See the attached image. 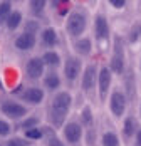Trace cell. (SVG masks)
Masks as SVG:
<instances>
[{
  "instance_id": "6da1fadb",
  "label": "cell",
  "mask_w": 141,
  "mask_h": 146,
  "mask_svg": "<svg viewBox=\"0 0 141 146\" xmlns=\"http://www.w3.org/2000/svg\"><path fill=\"white\" fill-rule=\"evenodd\" d=\"M70 102H72V98H70L69 92H59V94H56L54 101L51 104V109H49V117H51V121L56 126L62 124L66 114L69 113Z\"/></svg>"
},
{
  "instance_id": "7a4b0ae2",
  "label": "cell",
  "mask_w": 141,
  "mask_h": 146,
  "mask_svg": "<svg viewBox=\"0 0 141 146\" xmlns=\"http://www.w3.org/2000/svg\"><path fill=\"white\" fill-rule=\"evenodd\" d=\"M86 25H87V20H86L84 15L79 14V12L72 14L67 19V32H69V35H72V37L82 35V32L86 30Z\"/></svg>"
},
{
  "instance_id": "3957f363",
  "label": "cell",
  "mask_w": 141,
  "mask_h": 146,
  "mask_svg": "<svg viewBox=\"0 0 141 146\" xmlns=\"http://www.w3.org/2000/svg\"><path fill=\"white\" fill-rule=\"evenodd\" d=\"M109 108H111V113L116 117H121L126 111V96L121 92V91H114L111 94V101H109Z\"/></svg>"
},
{
  "instance_id": "277c9868",
  "label": "cell",
  "mask_w": 141,
  "mask_h": 146,
  "mask_svg": "<svg viewBox=\"0 0 141 146\" xmlns=\"http://www.w3.org/2000/svg\"><path fill=\"white\" fill-rule=\"evenodd\" d=\"M0 109H2V113H3L5 116L12 117V119H17V117L25 116V113H27L25 106H20L19 102H12V101H5V102H2Z\"/></svg>"
},
{
  "instance_id": "5b68a950",
  "label": "cell",
  "mask_w": 141,
  "mask_h": 146,
  "mask_svg": "<svg viewBox=\"0 0 141 146\" xmlns=\"http://www.w3.org/2000/svg\"><path fill=\"white\" fill-rule=\"evenodd\" d=\"M44 67H45V64H44L42 59L32 57L27 62V66H25V72H27V76L30 79H39V77H42V74H44Z\"/></svg>"
},
{
  "instance_id": "8992f818",
  "label": "cell",
  "mask_w": 141,
  "mask_h": 146,
  "mask_svg": "<svg viewBox=\"0 0 141 146\" xmlns=\"http://www.w3.org/2000/svg\"><path fill=\"white\" fill-rule=\"evenodd\" d=\"M94 35L98 40H106L109 37V24L104 15H98L94 20Z\"/></svg>"
},
{
  "instance_id": "52a82bcc",
  "label": "cell",
  "mask_w": 141,
  "mask_h": 146,
  "mask_svg": "<svg viewBox=\"0 0 141 146\" xmlns=\"http://www.w3.org/2000/svg\"><path fill=\"white\" fill-rule=\"evenodd\" d=\"M98 82H99V96H101V99L104 101L106 92L109 91V86H111V69H109V67H102V69L99 71Z\"/></svg>"
},
{
  "instance_id": "ba28073f",
  "label": "cell",
  "mask_w": 141,
  "mask_h": 146,
  "mask_svg": "<svg viewBox=\"0 0 141 146\" xmlns=\"http://www.w3.org/2000/svg\"><path fill=\"white\" fill-rule=\"evenodd\" d=\"M81 60L76 57H69L66 60V66H64V76H66V79H69V81H74V79H77V76L81 72Z\"/></svg>"
},
{
  "instance_id": "9c48e42d",
  "label": "cell",
  "mask_w": 141,
  "mask_h": 146,
  "mask_svg": "<svg viewBox=\"0 0 141 146\" xmlns=\"http://www.w3.org/2000/svg\"><path fill=\"white\" fill-rule=\"evenodd\" d=\"M64 136H66V139L69 143H77L82 138V129H81V126L77 123H69L64 128Z\"/></svg>"
},
{
  "instance_id": "30bf717a",
  "label": "cell",
  "mask_w": 141,
  "mask_h": 146,
  "mask_svg": "<svg viewBox=\"0 0 141 146\" xmlns=\"http://www.w3.org/2000/svg\"><path fill=\"white\" fill-rule=\"evenodd\" d=\"M96 79H98V76H96V66H87L86 67L84 74H82V89L84 91H89V89L94 88V84H96Z\"/></svg>"
},
{
  "instance_id": "8fae6325",
  "label": "cell",
  "mask_w": 141,
  "mask_h": 146,
  "mask_svg": "<svg viewBox=\"0 0 141 146\" xmlns=\"http://www.w3.org/2000/svg\"><path fill=\"white\" fill-rule=\"evenodd\" d=\"M109 69H111V72H116V74L124 72V56L121 52V47L118 49V45H116V54L113 56L111 62H109Z\"/></svg>"
},
{
  "instance_id": "7c38bea8",
  "label": "cell",
  "mask_w": 141,
  "mask_h": 146,
  "mask_svg": "<svg viewBox=\"0 0 141 146\" xmlns=\"http://www.w3.org/2000/svg\"><path fill=\"white\" fill-rule=\"evenodd\" d=\"M22 99L24 101L30 102V104H39V102L44 99V91L39 88H29L24 91L22 94Z\"/></svg>"
},
{
  "instance_id": "4fadbf2b",
  "label": "cell",
  "mask_w": 141,
  "mask_h": 146,
  "mask_svg": "<svg viewBox=\"0 0 141 146\" xmlns=\"http://www.w3.org/2000/svg\"><path fill=\"white\" fill-rule=\"evenodd\" d=\"M35 45V35L32 34H20L17 39H15V47L20 49V50H29Z\"/></svg>"
},
{
  "instance_id": "5bb4252c",
  "label": "cell",
  "mask_w": 141,
  "mask_h": 146,
  "mask_svg": "<svg viewBox=\"0 0 141 146\" xmlns=\"http://www.w3.org/2000/svg\"><path fill=\"white\" fill-rule=\"evenodd\" d=\"M42 42L45 45H49V47H54L57 44V34L52 27H49V29H45L42 32Z\"/></svg>"
},
{
  "instance_id": "9a60e30c",
  "label": "cell",
  "mask_w": 141,
  "mask_h": 146,
  "mask_svg": "<svg viewBox=\"0 0 141 146\" xmlns=\"http://www.w3.org/2000/svg\"><path fill=\"white\" fill-rule=\"evenodd\" d=\"M74 49H76V52L86 56V54L91 52V40L89 39H79V40L74 42Z\"/></svg>"
},
{
  "instance_id": "2e32d148",
  "label": "cell",
  "mask_w": 141,
  "mask_h": 146,
  "mask_svg": "<svg viewBox=\"0 0 141 146\" xmlns=\"http://www.w3.org/2000/svg\"><path fill=\"white\" fill-rule=\"evenodd\" d=\"M44 64L45 66H51V67H57V66H61V57H59V54L57 52H45L44 54Z\"/></svg>"
},
{
  "instance_id": "e0dca14e",
  "label": "cell",
  "mask_w": 141,
  "mask_h": 146,
  "mask_svg": "<svg viewBox=\"0 0 141 146\" xmlns=\"http://www.w3.org/2000/svg\"><path fill=\"white\" fill-rule=\"evenodd\" d=\"M44 84H45V88H47V89L54 91V89H57L59 86H61V79H59V76H57V74L51 72V74H47V76H45Z\"/></svg>"
},
{
  "instance_id": "ac0fdd59",
  "label": "cell",
  "mask_w": 141,
  "mask_h": 146,
  "mask_svg": "<svg viewBox=\"0 0 141 146\" xmlns=\"http://www.w3.org/2000/svg\"><path fill=\"white\" fill-rule=\"evenodd\" d=\"M10 14H12V5H10V2H2V3H0V25H2V24H7Z\"/></svg>"
},
{
  "instance_id": "d6986e66",
  "label": "cell",
  "mask_w": 141,
  "mask_h": 146,
  "mask_svg": "<svg viewBox=\"0 0 141 146\" xmlns=\"http://www.w3.org/2000/svg\"><path fill=\"white\" fill-rule=\"evenodd\" d=\"M20 22H22V14L19 10H14L9 17V20H7V27H9V30H15L20 25Z\"/></svg>"
},
{
  "instance_id": "ffe728a7",
  "label": "cell",
  "mask_w": 141,
  "mask_h": 146,
  "mask_svg": "<svg viewBox=\"0 0 141 146\" xmlns=\"http://www.w3.org/2000/svg\"><path fill=\"white\" fill-rule=\"evenodd\" d=\"M45 9V2L44 0H32L30 2V12L34 15H41Z\"/></svg>"
},
{
  "instance_id": "44dd1931",
  "label": "cell",
  "mask_w": 141,
  "mask_h": 146,
  "mask_svg": "<svg viewBox=\"0 0 141 146\" xmlns=\"http://www.w3.org/2000/svg\"><path fill=\"white\" fill-rule=\"evenodd\" d=\"M119 145V139L114 133H106L102 136V146H118Z\"/></svg>"
},
{
  "instance_id": "7402d4cb",
  "label": "cell",
  "mask_w": 141,
  "mask_h": 146,
  "mask_svg": "<svg viewBox=\"0 0 141 146\" xmlns=\"http://www.w3.org/2000/svg\"><path fill=\"white\" fill-rule=\"evenodd\" d=\"M123 131H124V136H126V138H131V136H133V133H134L133 117H126V119H124V128H123Z\"/></svg>"
},
{
  "instance_id": "603a6c76",
  "label": "cell",
  "mask_w": 141,
  "mask_h": 146,
  "mask_svg": "<svg viewBox=\"0 0 141 146\" xmlns=\"http://www.w3.org/2000/svg\"><path fill=\"white\" fill-rule=\"evenodd\" d=\"M81 119H82V123H84L86 126H91V124H92V113H91V108H89V106H86L84 109H82Z\"/></svg>"
},
{
  "instance_id": "cb8c5ba5",
  "label": "cell",
  "mask_w": 141,
  "mask_h": 146,
  "mask_svg": "<svg viewBox=\"0 0 141 146\" xmlns=\"http://www.w3.org/2000/svg\"><path fill=\"white\" fill-rule=\"evenodd\" d=\"M37 123H39V117L37 116H32V117H29V119H25L24 123H22V129H32V128H35L37 126Z\"/></svg>"
},
{
  "instance_id": "d4e9b609",
  "label": "cell",
  "mask_w": 141,
  "mask_h": 146,
  "mask_svg": "<svg viewBox=\"0 0 141 146\" xmlns=\"http://www.w3.org/2000/svg\"><path fill=\"white\" fill-rule=\"evenodd\" d=\"M131 42H136L138 39L141 37V24H136V25H133V29H131Z\"/></svg>"
},
{
  "instance_id": "484cf974",
  "label": "cell",
  "mask_w": 141,
  "mask_h": 146,
  "mask_svg": "<svg viewBox=\"0 0 141 146\" xmlns=\"http://www.w3.org/2000/svg\"><path fill=\"white\" fill-rule=\"evenodd\" d=\"M39 30V24L37 22H34V20H30V22H27L25 24V34H32V35H35V32Z\"/></svg>"
},
{
  "instance_id": "4316f807",
  "label": "cell",
  "mask_w": 141,
  "mask_h": 146,
  "mask_svg": "<svg viewBox=\"0 0 141 146\" xmlns=\"http://www.w3.org/2000/svg\"><path fill=\"white\" fill-rule=\"evenodd\" d=\"M25 136L30 138V139H41L42 138V131L37 129V128H32V129H27L25 131Z\"/></svg>"
},
{
  "instance_id": "83f0119b",
  "label": "cell",
  "mask_w": 141,
  "mask_h": 146,
  "mask_svg": "<svg viewBox=\"0 0 141 146\" xmlns=\"http://www.w3.org/2000/svg\"><path fill=\"white\" fill-rule=\"evenodd\" d=\"M10 133V126L5 121H0V136H7Z\"/></svg>"
},
{
  "instance_id": "f1b7e54d",
  "label": "cell",
  "mask_w": 141,
  "mask_h": 146,
  "mask_svg": "<svg viewBox=\"0 0 141 146\" xmlns=\"http://www.w3.org/2000/svg\"><path fill=\"white\" fill-rule=\"evenodd\" d=\"M109 3L113 5L114 9H124L126 7V2L124 0H109Z\"/></svg>"
},
{
  "instance_id": "f546056e",
  "label": "cell",
  "mask_w": 141,
  "mask_h": 146,
  "mask_svg": "<svg viewBox=\"0 0 141 146\" xmlns=\"http://www.w3.org/2000/svg\"><path fill=\"white\" fill-rule=\"evenodd\" d=\"M49 146H62V143H61L57 138H54V136H52V138L49 139Z\"/></svg>"
},
{
  "instance_id": "4dcf8cb0",
  "label": "cell",
  "mask_w": 141,
  "mask_h": 146,
  "mask_svg": "<svg viewBox=\"0 0 141 146\" xmlns=\"http://www.w3.org/2000/svg\"><path fill=\"white\" fill-rule=\"evenodd\" d=\"M7 146H27V145H24V143L19 141V139H12V141H9V145Z\"/></svg>"
},
{
  "instance_id": "1f68e13d",
  "label": "cell",
  "mask_w": 141,
  "mask_h": 146,
  "mask_svg": "<svg viewBox=\"0 0 141 146\" xmlns=\"http://www.w3.org/2000/svg\"><path fill=\"white\" fill-rule=\"evenodd\" d=\"M136 145H138V146H141V131H138V133H136Z\"/></svg>"
},
{
  "instance_id": "d6a6232c",
  "label": "cell",
  "mask_w": 141,
  "mask_h": 146,
  "mask_svg": "<svg viewBox=\"0 0 141 146\" xmlns=\"http://www.w3.org/2000/svg\"><path fill=\"white\" fill-rule=\"evenodd\" d=\"M66 14H67V9H61V12H59V15H62V17H64Z\"/></svg>"
}]
</instances>
